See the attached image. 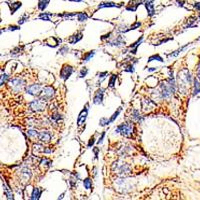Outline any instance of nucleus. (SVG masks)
I'll use <instances>...</instances> for the list:
<instances>
[{"mask_svg":"<svg viewBox=\"0 0 200 200\" xmlns=\"http://www.w3.org/2000/svg\"><path fill=\"white\" fill-rule=\"evenodd\" d=\"M107 44L109 45H112V46H122V45L125 44V41L124 39L122 38V36H117V37H115L113 40L109 41V42H107Z\"/></svg>","mask_w":200,"mask_h":200,"instance_id":"f8f14e48","label":"nucleus"},{"mask_svg":"<svg viewBox=\"0 0 200 200\" xmlns=\"http://www.w3.org/2000/svg\"><path fill=\"white\" fill-rule=\"evenodd\" d=\"M4 191H5V194H6V196H7V198L8 199H12L13 198V194H12V192L10 191V189L7 187L6 185H4Z\"/></svg>","mask_w":200,"mask_h":200,"instance_id":"72a5a7b5","label":"nucleus"},{"mask_svg":"<svg viewBox=\"0 0 200 200\" xmlns=\"http://www.w3.org/2000/svg\"><path fill=\"white\" fill-rule=\"evenodd\" d=\"M106 75H108V72H107V71H104V72H101V73H100V74L98 75L99 80H98V82H97V84L101 83V82L103 81V80L106 78Z\"/></svg>","mask_w":200,"mask_h":200,"instance_id":"f704fd0d","label":"nucleus"},{"mask_svg":"<svg viewBox=\"0 0 200 200\" xmlns=\"http://www.w3.org/2000/svg\"><path fill=\"white\" fill-rule=\"evenodd\" d=\"M38 139L41 142L48 143L49 141L51 140V134H50L48 131H41V132H39V134H38Z\"/></svg>","mask_w":200,"mask_h":200,"instance_id":"9b49d317","label":"nucleus"},{"mask_svg":"<svg viewBox=\"0 0 200 200\" xmlns=\"http://www.w3.org/2000/svg\"><path fill=\"white\" fill-rule=\"evenodd\" d=\"M54 94H55V92H54V89L53 87H51V86H46V87H44L41 90L40 94H39V98L42 99L43 101H50L52 98L54 97Z\"/></svg>","mask_w":200,"mask_h":200,"instance_id":"39448f33","label":"nucleus"},{"mask_svg":"<svg viewBox=\"0 0 200 200\" xmlns=\"http://www.w3.org/2000/svg\"><path fill=\"white\" fill-rule=\"evenodd\" d=\"M87 73H88V69L86 68V67H83V68L80 70V72H79V77L80 78H83V77H85L86 75H87Z\"/></svg>","mask_w":200,"mask_h":200,"instance_id":"e433bc0d","label":"nucleus"},{"mask_svg":"<svg viewBox=\"0 0 200 200\" xmlns=\"http://www.w3.org/2000/svg\"><path fill=\"white\" fill-rule=\"evenodd\" d=\"M50 0H39L38 2V8L39 10H41V11H44L45 9H46V7L48 6Z\"/></svg>","mask_w":200,"mask_h":200,"instance_id":"412c9836","label":"nucleus"},{"mask_svg":"<svg viewBox=\"0 0 200 200\" xmlns=\"http://www.w3.org/2000/svg\"><path fill=\"white\" fill-rule=\"evenodd\" d=\"M175 90H176L175 80H174V77H173V73L171 74L170 72V76H169L168 79L163 81L160 84V90L158 92V94H159V97L161 99H169L174 94Z\"/></svg>","mask_w":200,"mask_h":200,"instance_id":"f257e3e1","label":"nucleus"},{"mask_svg":"<svg viewBox=\"0 0 200 200\" xmlns=\"http://www.w3.org/2000/svg\"><path fill=\"white\" fill-rule=\"evenodd\" d=\"M8 79H9V76H8L7 74H2L1 76H0V86H2L3 84H5L6 82L8 81Z\"/></svg>","mask_w":200,"mask_h":200,"instance_id":"2f4dec72","label":"nucleus"},{"mask_svg":"<svg viewBox=\"0 0 200 200\" xmlns=\"http://www.w3.org/2000/svg\"><path fill=\"white\" fill-rule=\"evenodd\" d=\"M29 105H30V108L34 112H42L45 109V101H43L40 98H37L33 100V101H31Z\"/></svg>","mask_w":200,"mask_h":200,"instance_id":"423d86ee","label":"nucleus"},{"mask_svg":"<svg viewBox=\"0 0 200 200\" xmlns=\"http://www.w3.org/2000/svg\"><path fill=\"white\" fill-rule=\"evenodd\" d=\"M43 192V189H40L39 187H35L33 188V191H32V194H31V197H30V199L32 200H38L39 198H40L41 194H42Z\"/></svg>","mask_w":200,"mask_h":200,"instance_id":"f3484780","label":"nucleus"},{"mask_svg":"<svg viewBox=\"0 0 200 200\" xmlns=\"http://www.w3.org/2000/svg\"><path fill=\"white\" fill-rule=\"evenodd\" d=\"M142 41H143V37H142V36H141V37L139 38L138 40L136 41V42H134L132 45H130V48H131V50H130V53H132V54H136V51H137L138 46L141 44V42H142Z\"/></svg>","mask_w":200,"mask_h":200,"instance_id":"a211bd4d","label":"nucleus"},{"mask_svg":"<svg viewBox=\"0 0 200 200\" xmlns=\"http://www.w3.org/2000/svg\"><path fill=\"white\" fill-rule=\"evenodd\" d=\"M87 115H88V104H86L84 109H82V111L79 113V115H78V118H77L78 126H81L84 122H85L86 118H87Z\"/></svg>","mask_w":200,"mask_h":200,"instance_id":"9d476101","label":"nucleus"},{"mask_svg":"<svg viewBox=\"0 0 200 200\" xmlns=\"http://www.w3.org/2000/svg\"><path fill=\"white\" fill-rule=\"evenodd\" d=\"M95 143V137L94 136H92V137H90V139H89V142H88V144H87V146L90 148L91 146H93V144Z\"/></svg>","mask_w":200,"mask_h":200,"instance_id":"a19ab883","label":"nucleus"},{"mask_svg":"<svg viewBox=\"0 0 200 200\" xmlns=\"http://www.w3.org/2000/svg\"><path fill=\"white\" fill-rule=\"evenodd\" d=\"M121 110H122V108L121 107H119L118 109H117V111H115L114 113H113V115L111 117H110L109 119H108V124H111V123L114 122L115 120H116V118L118 117V115L120 114V112H121Z\"/></svg>","mask_w":200,"mask_h":200,"instance_id":"4be33fe9","label":"nucleus"},{"mask_svg":"<svg viewBox=\"0 0 200 200\" xmlns=\"http://www.w3.org/2000/svg\"><path fill=\"white\" fill-rule=\"evenodd\" d=\"M83 37V34L82 32H76L75 34H73L72 36H70V38L68 39V42L70 44H76L77 42H79L80 40Z\"/></svg>","mask_w":200,"mask_h":200,"instance_id":"ddd939ff","label":"nucleus"},{"mask_svg":"<svg viewBox=\"0 0 200 200\" xmlns=\"http://www.w3.org/2000/svg\"><path fill=\"white\" fill-rule=\"evenodd\" d=\"M197 74H198V77H199V79H200V64H199V66H198V70H197Z\"/></svg>","mask_w":200,"mask_h":200,"instance_id":"de8ad7c7","label":"nucleus"},{"mask_svg":"<svg viewBox=\"0 0 200 200\" xmlns=\"http://www.w3.org/2000/svg\"><path fill=\"white\" fill-rule=\"evenodd\" d=\"M199 19H200V14H199Z\"/></svg>","mask_w":200,"mask_h":200,"instance_id":"603ef678","label":"nucleus"},{"mask_svg":"<svg viewBox=\"0 0 200 200\" xmlns=\"http://www.w3.org/2000/svg\"><path fill=\"white\" fill-rule=\"evenodd\" d=\"M93 151H94V153H95V158H98V152H99V149L95 147V148L93 149Z\"/></svg>","mask_w":200,"mask_h":200,"instance_id":"c03bdc74","label":"nucleus"},{"mask_svg":"<svg viewBox=\"0 0 200 200\" xmlns=\"http://www.w3.org/2000/svg\"><path fill=\"white\" fill-rule=\"evenodd\" d=\"M41 90H42V87L40 84H31L26 87V92L32 96H39Z\"/></svg>","mask_w":200,"mask_h":200,"instance_id":"6e6552de","label":"nucleus"},{"mask_svg":"<svg viewBox=\"0 0 200 200\" xmlns=\"http://www.w3.org/2000/svg\"><path fill=\"white\" fill-rule=\"evenodd\" d=\"M105 131L104 132H102V134H101V137H99V139H98V141H97V144H101L102 142H103V139H104V137H105Z\"/></svg>","mask_w":200,"mask_h":200,"instance_id":"79ce46f5","label":"nucleus"},{"mask_svg":"<svg viewBox=\"0 0 200 200\" xmlns=\"http://www.w3.org/2000/svg\"><path fill=\"white\" fill-rule=\"evenodd\" d=\"M61 119H62L61 115L58 114V113H54V114H52V115H51V120H52V121H54V122H55V123L59 122V121L61 120Z\"/></svg>","mask_w":200,"mask_h":200,"instance_id":"7c9ffc66","label":"nucleus"},{"mask_svg":"<svg viewBox=\"0 0 200 200\" xmlns=\"http://www.w3.org/2000/svg\"><path fill=\"white\" fill-rule=\"evenodd\" d=\"M72 73H73V67L71 66V65L65 64V65H63L61 70H60V78L64 80V81H66V80L70 77Z\"/></svg>","mask_w":200,"mask_h":200,"instance_id":"0eeeda50","label":"nucleus"},{"mask_svg":"<svg viewBox=\"0 0 200 200\" xmlns=\"http://www.w3.org/2000/svg\"><path fill=\"white\" fill-rule=\"evenodd\" d=\"M140 26H141V23H140V22H135L133 25H131L129 28H128L127 30H126V32L130 31V30H135V29H137L138 27H140Z\"/></svg>","mask_w":200,"mask_h":200,"instance_id":"4c0bfd02","label":"nucleus"},{"mask_svg":"<svg viewBox=\"0 0 200 200\" xmlns=\"http://www.w3.org/2000/svg\"><path fill=\"white\" fill-rule=\"evenodd\" d=\"M83 185H84V187L87 189V190H90V189L92 188V180L88 177L85 178V179L83 180Z\"/></svg>","mask_w":200,"mask_h":200,"instance_id":"bb28decb","label":"nucleus"},{"mask_svg":"<svg viewBox=\"0 0 200 200\" xmlns=\"http://www.w3.org/2000/svg\"><path fill=\"white\" fill-rule=\"evenodd\" d=\"M153 60H158V61H160V62L164 61L163 58L160 55H158V54H154V55L150 56V57L148 58V62H151V61H153Z\"/></svg>","mask_w":200,"mask_h":200,"instance_id":"c756f323","label":"nucleus"},{"mask_svg":"<svg viewBox=\"0 0 200 200\" xmlns=\"http://www.w3.org/2000/svg\"><path fill=\"white\" fill-rule=\"evenodd\" d=\"M38 134L39 132L37 130H28L27 131V135L30 139H38Z\"/></svg>","mask_w":200,"mask_h":200,"instance_id":"b1692460","label":"nucleus"},{"mask_svg":"<svg viewBox=\"0 0 200 200\" xmlns=\"http://www.w3.org/2000/svg\"><path fill=\"white\" fill-rule=\"evenodd\" d=\"M103 97H104V89L99 88L94 94L93 103H94L95 105H100V104H102L103 103Z\"/></svg>","mask_w":200,"mask_h":200,"instance_id":"1a4fd4ad","label":"nucleus"},{"mask_svg":"<svg viewBox=\"0 0 200 200\" xmlns=\"http://www.w3.org/2000/svg\"><path fill=\"white\" fill-rule=\"evenodd\" d=\"M0 72H1V70H0Z\"/></svg>","mask_w":200,"mask_h":200,"instance_id":"864d4df0","label":"nucleus"},{"mask_svg":"<svg viewBox=\"0 0 200 200\" xmlns=\"http://www.w3.org/2000/svg\"><path fill=\"white\" fill-rule=\"evenodd\" d=\"M131 118L133 119V120H135V121H141L142 117H141L140 112H139L138 110L134 109L133 112H132V114H131Z\"/></svg>","mask_w":200,"mask_h":200,"instance_id":"393cba45","label":"nucleus"},{"mask_svg":"<svg viewBox=\"0 0 200 200\" xmlns=\"http://www.w3.org/2000/svg\"><path fill=\"white\" fill-rule=\"evenodd\" d=\"M76 16H77V19L79 22H84V21H86L88 19V15L84 12H78Z\"/></svg>","mask_w":200,"mask_h":200,"instance_id":"5701e85b","label":"nucleus"},{"mask_svg":"<svg viewBox=\"0 0 200 200\" xmlns=\"http://www.w3.org/2000/svg\"><path fill=\"white\" fill-rule=\"evenodd\" d=\"M157 68H155V67H151V68H148V71H150V72H152V71H155Z\"/></svg>","mask_w":200,"mask_h":200,"instance_id":"49530a36","label":"nucleus"},{"mask_svg":"<svg viewBox=\"0 0 200 200\" xmlns=\"http://www.w3.org/2000/svg\"><path fill=\"white\" fill-rule=\"evenodd\" d=\"M69 1H73V2H81L82 0H69Z\"/></svg>","mask_w":200,"mask_h":200,"instance_id":"09e8293b","label":"nucleus"},{"mask_svg":"<svg viewBox=\"0 0 200 200\" xmlns=\"http://www.w3.org/2000/svg\"><path fill=\"white\" fill-rule=\"evenodd\" d=\"M142 107L144 111L151 110L153 107H155V103L150 99H144V100H142Z\"/></svg>","mask_w":200,"mask_h":200,"instance_id":"2eb2a0df","label":"nucleus"},{"mask_svg":"<svg viewBox=\"0 0 200 200\" xmlns=\"http://www.w3.org/2000/svg\"><path fill=\"white\" fill-rule=\"evenodd\" d=\"M51 13H46V12H42L40 15H39L38 18L41 19V20H45V21H51L49 18V16H51Z\"/></svg>","mask_w":200,"mask_h":200,"instance_id":"c85d7f7f","label":"nucleus"},{"mask_svg":"<svg viewBox=\"0 0 200 200\" xmlns=\"http://www.w3.org/2000/svg\"><path fill=\"white\" fill-rule=\"evenodd\" d=\"M94 55H95V50H91V51L86 52V53H84L83 57H82V62H88Z\"/></svg>","mask_w":200,"mask_h":200,"instance_id":"aec40b11","label":"nucleus"},{"mask_svg":"<svg viewBox=\"0 0 200 200\" xmlns=\"http://www.w3.org/2000/svg\"><path fill=\"white\" fill-rule=\"evenodd\" d=\"M188 47V44H186L185 46H182L181 48H179L178 50H176V51H174L173 53H170V54H168V57H175V56H177V55H179V53H181L182 51H184L186 48Z\"/></svg>","mask_w":200,"mask_h":200,"instance_id":"a878e982","label":"nucleus"},{"mask_svg":"<svg viewBox=\"0 0 200 200\" xmlns=\"http://www.w3.org/2000/svg\"><path fill=\"white\" fill-rule=\"evenodd\" d=\"M9 6H10V13H11V14H14V13L22 6V3H21L20 1H17L12 4H9Z\"/></svg>","mask_w":200,"mask_h":200,"instance_id":"6ab92c4d","label":"nucleus"},{"mask_svg":"<svg viewBox=\"0 0 200 200\" xmlns=\"http://www.w3.org/2000/svg\"><path fill=\"white\" fill-rule=\"evenodd\" d=\"M194 7L196 8L197 10H200V3H199V2H196V3H194Z\"/></svg>","mask_w":200,"mask_h":200,"instance_id":"a18cd8bd","label":"nucleus"},{"mask_svg":"<svg viewBox=\"0 0 200 200\" xmlns=\"http://www.w3.org/2000/svg\"><path fill=\"white\" fill-rule=\"evenodd\" d=\"M200 93V83L198 80L195 78L194 79V91H193V95H196Z\"/></svg>","mask_w":200,"mask_h":200,"instance_id":"cd10ccee","label":"nucleus"},{"mask_svg":"<svg viewBox=\"0 0 200 200\" xmlns=\"http://www.w3.org/2000/svg\"><path fill=\"white\" fill-rule=\"evenodd\" d=\"M134 131V125L132 123H122L115 128V133H119L125 137H131Z\"/></svg>","mask_w":200,"mask_h":200,"instance_id":"f03ea898","label":"nucleus"},{"mask_svg":"<svg viewBox=\"0 0 200 200\" xmlns=\"http://www.w3.org/2000/svg\"><path fill=\"white\" fill-rule=\"evenodd\" d=\"M9 85L13 92L17 93L20 92L25 87V81L23 79H21V78H13L12 80L9 81Z\"/></svg>","mask_w":200,"mask_h":200,"instance_id":"20e7f679","label":"nucleus"},{"mask_svg":"<svg viewBox=\"0 0 200 200\" xmlns=\"http://www.w3.org/2000/svg\"><path fill=\"white\" fill-rule=\"evenodd\" d=\"M28 18H29V16H28L27 14H24L22 17H20V18H19V20H18V24H19V25L23 24V23L26 22V21L28 20Z\"/></svg>","mask_w":200,"mask_h":200,"instance_id":"c9c22d12","label":"nucleus"},{"mask_svg":"<svg viewBox=\"0 0 200 200\" xmlns=\"http://www.w3.org/2000/svg\"><path fill=\"white\" fill-rule=\"evenodd\" d=\"M145 5V8L147 10V13H148V16H153L155 14V9H154V5H153V1H145L143 3Z\"/></svg>","mask_w":200,"mask_h":200,"instance_id":"4468645a","label":"nucleus"},{"mask_svg":"<svg viewBox=\"0 0 200 200\" xmlns=\"http://www.w3.org/2000/svg\"><path fill=\"white\" fill-rule=\"evenodd\" d=\"M116 79H117V75H115V74H113L111 76V78H110V80H109V87H114V85H115V82H116Z\"/></svg>","mask_w":200,"mask_h":200,"instance_id":"473e14b6","label":"nucleus"},{"mask_svg":"<svg viewBox=\"0 0 200 200\" xmlns=\"http://www.w3.org/2000/svg\"><path fill=\"white\" fill-rule=\"evenodd\" d=\"M113 170L116 171V173L118 175L123 176V175L128 174V173L130 172V166L127 163L117 161L116 163H114V165H113Z\"/></svg>","mask_w":200,"mask_h":200,"instance_id":"7ed1b4c3","label":"nucleus"},{"mask_svg":"<svg viewBox=\"0 0 200 200\" xmlns=\"http://www.w3.org/2000/svg\"><path fill=\"white\" fill-rule=\"evenodd\" d=\"M2 33V30H0V34H1Z\"/></svg>","mask_w":200,"mask_h":200,"instance_id":"8fccbe9b","label":"nucleus"},{"mask_svg":"<svg viewBox=\"0 0 200 200\" xmlns=\"http://www.w3.org/2000/svg\"><path fill=\"white\" fill-rule=\"evenodd\" d=\"M0 22H1V18H0Z\"/></svg>","mask_w":200,"mask_h":200,"instance_id":"3c124183","label":"nucleus"},{"mask_svg":"<svg viewBox=\"0 0 200 200\" xmlns=\"http://www.w3.org/2000/svg\"><path fill=\"white\" fill-rule=\"evenodd\" d=\"M124 71H125V72H131V73H133L134 72V66L132 64L128 65V66L125 67Z\"/></svg>","mask_w":200,"mask_h":200,"instance_id":"ea45409f","label":"nucleus"},{"mask_svg":"<svg viewBox=\"0 0 200 200\" xmlns=\"http://www.w3.org/2000/svg\"><path fill=\"white\" fill-rule=\"evenodd\" d=\"M122 4H117V3H114V2H110V1H106V2H102L98 5V8H110V7H121Z\"/></svg>","mask_w":200,"mask_h":200,"instance_id":"dca6fc26","label":"nucleus"},{"mask_svg":"<svg viewBox=\"0 0 200 200\" xmlns=\"http://www.w3.org/2000/svg\"><path fill=\"white\" fill-rule=\"evenodd\" d=\"M19 29H20V26H9V28H8V30H10V31H14V30Z\"/></svg>","mask_w":200,"mask_h":200,"instance_id":"37998d69","label":"nucleus"},{"mask_svg":"<svg viewBox=\"0 0 200 200\" xmlns=\"http://www.w3.org/2000/svg\"><path fill=\"white\" fill-rule=\"evenodd\" d=\"M68 51H69L68 46H63L62 48H60V50H59V51H58V53L61 54V55H65V54H66Z\"/></svg>","mask_w":200,"mask_h":200,"instance_id":"58836bf2","label":"nucleus"}]
</instances>
